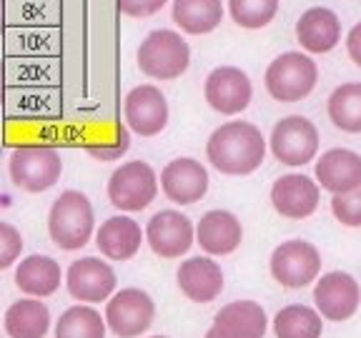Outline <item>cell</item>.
Masks as SVG:
<instances>
[{"label":"cell","instance_id":"cell-1","mask_svg":"<svg viewBox=\"0 0 361 338\" xmlns=\"http://www.w3.org/2000/svg\"><path fill=\"white\" fill-rule=\"evenodd\" d=\"M266 156V141L261 130L246 120H228L211 133L206 143V158L216 170L226 175L254 173Z\"/></svg>","mask_w":361,"mask_h":338},{"label":"cell","instance_id":"cell-2","mask_svg":"<svg viewBox=\"0 0 361 338\" xmlns=\"http://www.w3.org/2000/svg\"><path fill=\"white\" fill-rule=\"evenodd\" d=\"M93 206L80 191H63L48 213V233L63 251H78L93 236Z\"/></svg>","mask_w":361,"mask_h":338},{"label":"cell","instance_id":"cell-3","mask_svg":"<svg viewBox=\"0 0 361 338\" xmlns=\"http://www.w3.org/2000/svg\"><path fill=\"white\" fill-rule=\"evenodd\" d=\"M266 90L279 103L304 101L319 80V68L306 53L288 51L271 61L266 68Z\"/></svg>","mask_w":361,"mask_h":338},{"label":"cell","instance_id":"cell-4","mask_svg":"<svg viewBox=\"0 0 361 338\" xmlns=\"http://www.w3.org/2000/svg\"><path fill=\"white\" fill-rule=\"evenodd\" d=\"M191 48L176 30H153L138 48L141 73L156 80H173L188 70Z\"/></svg>","mask_w":361,"mask_h":338},{"label":"cell","instance_id":"cell-5","mask_svg":"<svg viewBox=\"0 0 361 338\" xmlns=\"http://www.w3.org/2000/svg\"><path fill=\"white\" fill-rule=\"evenodd\" d=\"M11 178L20 191L43 193L58 183L63 173L61 153L48 146H20L11 156Z\"/></svg>","mask_w":361,"mask_h":338},{"label":"cell","instance_id":"cell-6","mask_svg":"<svg viewBox=\"0 0 361 338\" xmlns=\"http://www.w3.org/2000/svg\"><path fill=\"white\" fill-rule=\"evenodd\" d=\"M156 170L143 161H128V163L113 170V175L108 178V201L126 213L148 208L156 201Z\"/></svg>","mask_w":361,"mask_h":338},{"label":"cell","instance_id":"cell-7","mask_svg":"<svg viewBox=\"0 0 361 338\" xmlns=\"http://www.w3.org/2000/svg\"><path fill=\"white\" fill-rule=\"evenodd\" d=\"M271 153L291 168L311 163L319 153V130L304 115H286L271 130Z\"/></svg>","mask_w":361,"mask_h":338},{"label":"cell","instance_id":"cell-8","mask_svg":"<svg viewBox=\"0 0 361 338\" xmlns=\"http://www.w3.org/2000/svg\"><path fill=\"white\" fill-rule=\"evenodd\" d=\"M322 273L319 248L309 241H286L271 254V276L286 288H304Z\"/></svg>","mask_w":361,"mask_h":338},{"label":"cell","instance_id":"cell-9","mask_svg":"<svg viewBox=\"0 0 361 338\" xmlns=\"http://www.w3.org/2000/svg\"><path fill=\"white\" fill-rule=\"evenodd\" d=\"M156 303L141 288H123L106 306V323L118 338H138L151 328Z\"/></svg>","mask_w":361,"mask_h":338},{"label":"cell","instance_id":"cell-10","mask_svg":"<svg viewBox=\"0 0 361 338\" xmlns=\"http://www.w3.org/2000/svg\"><path fill=\"white\" fill-rule=\"evenodd\" d=\"M316 311L329 321H349L359 311L361 288L356 278H351L344 270H331L316 281L314 288Z\"/></svg>","mask_w":361,"mask_h":338},{"label":"cell","instance_id":"cell-11","mask_svg":"<svg viewBox=\"0 0 361 338\" xmlns=\"http://www.w3.org/2000/svg\"><path fill=\"white\" fill-rule=\"evenodd\" d=\"M203 93H206V103L216 113H221V115H238L251 103L254 88H251V80H248V75L243 73L241 68L221 65L209 73Z\"/></svg>","mask_w":361,"mask_h":338},{"label":"cell","instance_id":"cell-12","mask_svg":"<svg viewBox=\"0 0 361 338\" xmlns=\"http://www.w3.org/2000/svg\"><path fill=\"white\" fill-rule=\"evenodd\" d=\"M146 241L161 258H180L196 241V228L180 211H161L148 220Z\"/></svg>","mask_w":361,"mask_h":338},{"label":"cell","instance_id":"cell-13","mask_svg":"<svg viewBox=\"0 0 361 338\" xmlns=\"http://www.w3.org/2000/svg\"><path fill=\"white\" fill-rule=\"evenodd\" d=\"M123 115L133 133L151 138L169 125V101L156 85H135L126 96Z\"/></svg>","mask_w":361,"mask_h":338},{"label":"cell","instance_id":"cell-14","mask_svg":"<svg viewBox=\"0 0 361 338\" xmlns=\"http://www.w3.org/2000/svg\"><path fill=\"white\" fill-rule=\"evenodd\" d=\"M68 293L80 303H101L111 301L116 291V273L101 258L73 261L66 273Z\"/></svg>","mask_w":361,"mask_h":338},{"label":"cell","instance_id":"cell-15","mask_svg":"<svg viewBox=\"0 0 361 338\" xmlns=\"http://www.w3.org/2000/svg\"><path fill=\"white\" fill-rule=\"evenodd\" d=\"M271 203L279 215L291 220L309 218L319 208V183L309 175L288 173L271 186Z\"/></svg>","mask_w":361,"mask_h":338},{"label":"cell","instance_id":"cell-16","mask_svg":"<svg viewBox=\"0 0 361 338\" xmlns=\"http://www.w3.org/2000/svg\"><path fill=\"white\" fill-rule=\"evenodd\" d=\"M161 188L176 206H193L209 191V173L193 158H176L161 173Z\"/></svg>","mask_w":361,"mask_h":338},{"label":"cell","instance_id":"cell-17","mask_svg":"<svg viewBox=\"0 0 361 338\" xmlns=\"http://www.w3.org/2000/svg\"><path fill=\"white\" fill-rule=\"evenodd\" d=\"M316 180L334 196L356 191L361 188V156L349 148H331L316 161Z\"/></svg>","mask_w":361,"mask_h":338},{"label":"cell","instance_id":"cell-18","mask_svg":"<svg viewBox=\"0 0 361 338\" xmlns=\"http://www.w3.org/2000/svg\"><path fill=\"white\" fill-rule=\"evenodd\" d=\"M176 281H178L180 293L193 303H211L224 291V270L214 258L196 256L180 263Z\"/></svg>","mask_w":361,"mask_h":338},{"label":"cell","instance_id":"cell-19","mask_svg":"<svg viewBox=\"0 0 361 338\" xmlns=\"http://www.w3.org/2000/svg\"><path fill=\"white\" fill-rule=\"evenodd\" d=\"M241 220L231 211H209L196 225V243L209 256H228L241 246Z\"/></svg>","mask_w":361,"mask_h":338},{"label":"cell","instance_id":"cell-20","mask_svg":"<svg viewBox=\"0 0 361 338\" xmlns=\"http://www.w3.org/2000/svg\"><path fill=\"white\" fill-rule=\"evenodd\" d=\"M296 40L306 53H329L341 40V20L324 6L309 8L296 20Z\"/></svg>","mask_w":361,"mask_h":338},{"label":"cell","instance_id":"cell-21","mask_svg":"<svg viewBox=\"0 0 361 338\" xmlns=\"http://www.w3.org/2000/svg\"><path fill=\"white\" fill-rule=\"evenodd\" d=\"M269 318L256 301H233L216 313L214 328L224 338H264Z\"/></svg>","mask_w":361,"mask_h":338},{"label":"cell","instance_id":"cell-22","mask_svg":"<svg viewBox=\"0 0 361 338\" xmlns=\"http://www.w3.org/2000/svg\"><path fill=\"white\" fill-rule=\"evenodd\" d=\"M146 238V233L141 231V225L135 223L133 218L126 215H113L106 223H101L98 228V251L111 261H130L138 251L141 243Z\"/></svg>","mask_w":361,"mask_h":338},{"label":"cell","instance_id":"cell-23","mask_svg":"<svg viewBox=\"0 0 361 338\" xmlns=\"http://www.w3.org/2000/svg\"><path fill=\"white\" fill-rule=\"evenodd\" d=\"M61 265L48 256H28L16 268V286L33 299H45L61 288Z\"/></svg>","mask_w":361,"mask_h":338},{"label":"cell","instance_id":"cell-24","mask_svg":"<svg viewBox=\"0 0 361 338\" xmlns=\"http://www.w3.org/2000/svg\"><path fill=\"white\" fill-rule=\"evenodd\" d=\"M51 311L38 299H20L6 311V333L11 338H45Z\"/></svg>","mask_w":361,"mask_h":338},{"label":"cell","instance_id":"cell-25","mask_svg":"<svg viewBox=\"0 0 361 338\" xmlns=\"http://www.w3.org/2000/svg\"><path fill=\"white\" fill-rule=\"evenodd\" d=\"M221 0H173V23L188 35H206L221 25Z\"/></svg>","mask_w":361,"mask_h":338},{"label":"cell","instance_id":"cell-26","mask_svg":"<svg viewBox=\"0 0 361 338\" xmlns=\"http://www.w3.org/2000/svg\"><path fill=\"white\" fill-rule=\"evenodd\" d=\"M322 318L324 315L309 306H286L274 318V333H276V338H322Z\"/></svg>","mask_w":361,"mask_h":338},{"label":"cell","instance_id":"cell-27","mask_svg":"<svg viewBox=\"0 0 361 338\" xmlns=\"http://www.w3.org/2000/svg\"><path fill=\"white\" fill-rule=\"evenodd\" d=\"M329 118L344 133H361V83L338 85L329 96Z\"/></svg>","mask_w":361,"mask_h":338},{"label":"cell","instance_id":"cell-28","mask_svg":"<svg viewBox=\"0 0 361 338\" xmlns=\"http://www.w3.org/2000/svg\"><path fill=\"white\" fill-rule=\"evenodd\" d=\"M106 315L90 306H73L58 318L56 338H106Z\"/></svg>","mask_w":361,"mask_h":338},{"label":"cell","instance_id":"cell-29","mask_svg":"<svg viewBox=\"0 0 361 338\" xmlns=\"http://www.w3.org/2000/svg\"><path fill=\"white\" fill-rule=\"evenodd\" d=\"M233 23L246 30L266 28L279 13V0H228Z\"/></svg>","mask_w":361,"mask_h":338},{"label":"cell","instance_id":"cell-30","mask_svg":"<svg viewBox=\"0 0 361 338\" xmlns=\"http://www.w3.org/2000/svg\"><path fill=\"white\" fill-rule=\"evenodd\" d=\"M331 211L338 223L349 225V228H361V188L351 193L331 198Z\"/></svg>","mask_w":361,"mask_h":338},{"label":"cell","instance_id":"cell-31","mask_svg":"<svg viewBox=\"0 0 361 338\" xmlns=\"http://www.w3.org/2000/svg\"><path fill=\"white\" fill-rule=\"evenodd\" d=\"M23 251V236L16 225L0 223V268H11Z\"/></svg>","mask_w":361,"mask_h":338},{"label":"cell","instance_id":"cell-32","mask_svg":"<svg viewBox=\"0 0 361 338\" xmlns=\"http://www.w3.org/2000/svg\"><path fill=\"white\" fill-rule=\"evenodd\" d=\"M130 148V138H128V130L126 128H121V133H118V141L113 143V146H101V148H96V146H88L85 151H88V156H93L96 161H116V158H123L126 156V151Z\"/></svg>","mask_w":361,"mask_h":338},{"label":"cell","instance_id":"cell-33","mask_svg":"<svg viewBox=\"0 0 361 338\" xmlns=\"http://www.w3.org/2000/svg\"><path fill=\"white\" fill-rule=\"evenodd\" d=\"M166 3L169 0H118V8L121 13H126L130 18H148L161 11Z\"/></svg>","mask_w":361,"mask_h":338},{"label":"cell","instance_id":"cell-34","mask_svg":"<svg viewBox=\"0 0 361 338\" xmlns=\"http://www.w3.org/2000/svg\"><path fill=\"white\" fill-rule=\"evenodd\" d=\"M346 53L361 68V23H356L354 28L349 30V35H346Z\"/></svg>","mask_w":361,"mask_h":338},{"label":"cell","instance_id":"cell-35","mask_svg":"<svg viewBox=\"0 0 361 338\" xmlns=\"http://www.w3.org/2000/svg\"><path fill=\"white\" fill-rule=\"evenodd\" d=\"M203 338H224V336H221V333L216 331L214 326H211V328H209V333H206V336H203Z\"/></svg>","mask_w":361,"mask_h":338},{"label":"cell","instance_id":"cell-36","mask_svg":"<svg viewBox=\"0 0 361 338\" xmlns=\"http://www.w3.org/2000/svg\"><path fill=\"white\" fill-rule=\"evenodd\" d=\"M151 338H169V336H151Z\"/></svg>","mask_w":361,"mask_h":338}]
</instances>
